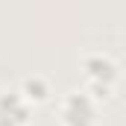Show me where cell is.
<instances>
[{
    "mask_svg": "<svg viewBox=\"0 0 126 126\" xmlns=\"http://www.w3.org/2000/svg\"><path fill=\"white\" fill-rule=\"evenodd\" d=\"M82 73H85V91L97 103L109 100L117 79H120V64L109 53H88L82 56Z\"/></svg>",
    "mask_w": 126,
    "mask_h": 126,
    "instance_id": "6da1fadb",
    "label": "cell"
},
{
    "mask_svg": "<svg viewBox=\"0 0 126 126\" xmlns=\"http://www.w3.org/2000/svg\"><path fill=\"white\" fill-rule=\"evenodd\" d=\"M59 123L62 126H97L100 123V103L85 88H73L59 103Z\"/></svg>",
    "mask_w": 126,
    "mask_h": 126,
    "instance_id": "7a4b0ae2",
    "label": "cell"
},
{
    "mask_svg": "<svg viewBox=\"0 0 126 126\" xmlns=\"http://www.w3.org/2000/svg\"><path fill=\"white\" fill-rule=\"evenodd\" d=\"M32 120V106L18 88L0 91V123L3 126H30Z\"/></svg>",
    "mask_w": 126,
    "mask_h": 126,
    "instance_id": "3957f363",
    "label": "cell"
},
{
    "mask_svg": "<svg viewBox=\"0 0 126 126\" xmlns=\"http://www.w3.org/2000/svg\"><path fill=\"white\" fill-rule=\"evenodd\" d=\"M21 94L27 97V103L30 106H38V103H47L50 100V82L44 79V76H27L24 82H21V88H18Z\"/></svg>",
    "mask_w": 126,
    "mask_h": 126,
    "instance_id": "277c9868",
    "label": "cell"
},
{
    "mask_svg": "<svg viewBox=\"0 0 126 126\" xmlns=\"http://www.w3.org/2000/svg\"><path fill=\"white\" fill-rule=\"evenodd\" d=\"M0 126H3V123H0Z\"/></svg>",
    "mask_w": 126,
    "mask_h": 126,
    "instance_id": "5b68a950",
    "label": "cell"
}]
</instances>
